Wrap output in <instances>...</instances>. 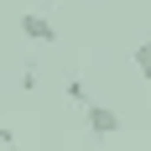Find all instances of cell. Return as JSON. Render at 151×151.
I'll use <instances>...</instances> for the list:
<instances>
[{
  "label": "cell",
  "mask_w": 151,
  "mask_h": 151,
  "mask_svg": "<svg viewBox=\"0 0 151 151\" xmlns=\"http://www.w3.org/2000/svg\"><path fill=\"white\" fill-rule=\"evenodd\" d=\"M83 120H89V136L94 141H109V136H120V115H115V109L109 104H83Z\"/></svg>",
  "instance_id": "cell-1"
},
{
  "label": "cell",
  "mask_w": 151,
  "mask_h": 151,
  "mask_svg": "<svg viewBox=\"0 0 151 151\" xmlns=\"http://www.w3.org/2000/svg\"><path fill=\"white\" fill-rule=\"evenodd\" d=\"M21 37H26V42H52L58 26H52L42 11H26V16H21Z\"/></svg>",
  "instance_id": "cell-2"
},
{
  "label": "cell",
  "mask_w": 151,
  "mask_h": 151,
  "mask_svg": "<svg viewBox=\"0 0 151 151\" xmlns=\"http://www.w3.org/2000/svg\"><path fill=\"white\" fill-rule=\"evenodd\" d=\"M130 58H136V73L151 83V37H146V42H136V52H130Z\"/></svg>",
  "instance_id": "cell-3"
},
{
  "label": "cell",
  "mask_w": 151,
  "mask_h": 151,
  "mask_svg": "<svg viewBox=\"0 0 151 151\" xmlns=\"http://www.w3.org/2000/svg\"><path fill=\"white\" fill-rule=\"evenodd\" d=\"M68 99H73V104H89V89H83V78H68Z\"/></svg>",
  "instance_id": "cell-4"
}]
</instances>
